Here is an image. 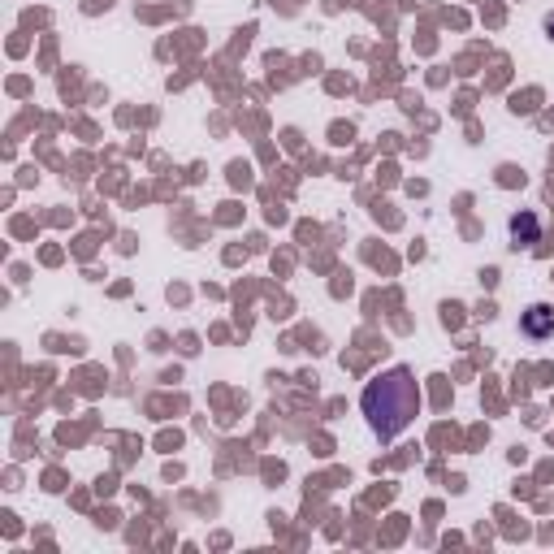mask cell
<instances>
[{
	"instance_id": "6da1fadb",
	"label": "cell",
	"mask_w": 554,
	"mask_h": 554,
	"mask_svg": "<svg viewBox=\"0 0 554 554\" xmlns=\"http://www.w3.org/2000/svg\"><path fill=\"white\" fill-rule=\"evenodd\" d=\"M360 407H364L368 429H373L381 442H394L420 416V386H416L412 368L399 364V368H390V373L373 377L360 394Z\"/></svg>"
},
{
	"instance_id": "277c9868",
	"label": "cell",
	"mask_w": 554,
	"mask_h": 554,
	"mask_svg": "<svg viewBox=\"0 0 554 554\" xmlns=\"http://www.w3.org/2000/svg\"><path fill=\"white\" fill-rule=\"evenodd\" d=\"M546 35L554 39V13H546Z\"/></svg>"
},
{
	"instance_id": "7a4b0ae2",
	"label": "cell",
	"mask_w": 554,
	"mask_h": 554,
	"mask_svg": "<svg viewBox=\"0 0 554 554\" xmlns=\"http://www.w3.org/2000/svg\"><path fill=\"white\" fill-rule=\"evenodd\" d=\"M520 329L529 338H537V342L550 338L554 334V308H550V303H529V308H524V316H520Z\"/></svg>"
},
{
	"instance_id": "3957f363",
	"label": "cell",
	"mask_w": 554,
	"mask_h": 554,
	"mask_svg": "<svg viewBox=\"0 0 554 554\" xmlns=\"http://www.w3.org/2000/svg\"><path fill=\"white\" fill-rule=\"evenodd\" d=\"M537 239H542V221H537L533 213L511 217V247H533Z\"/></svg>"
}]
</instances>
